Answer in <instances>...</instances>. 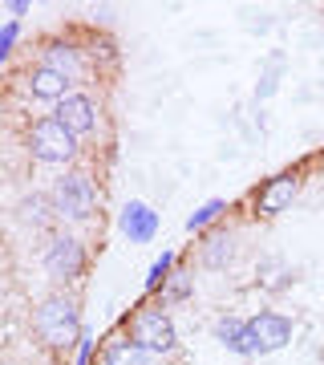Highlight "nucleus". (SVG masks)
Masks as SVG:
<instances>
[{
  "label": "nucleus",
  "instance_id": "nucleus-1",
  "mask_svg": "<svg viewBox=\"0 0 324 365\" xmlns=\"http://www.w3.org/2000/svg\"><path fill=\"white\" fill-rule=\"evenodd\" d=\"M37 333L53 349H69L73 341H81V317L78 304L69 297H49L37 309Z\"/></svg>",
  "mask_w": 324,
  "mask_h": 365
},
{
  "label": "nucleus",
  "instance_id": "nucleus-2",
  "mask_svg": "<svg viewBox=\"0 0 324 365\" xmlns=\"http://www.w3.org/2000/svg\"><path fill=\"white\" fill-rule=\"evenodd\" d=\"M130 341L146 353H174L179 333H174V321H170L162 309L142 304V309L134 313V321H130Z\"/></svg>",
  "mask_w": 324,
  "mask_h": 365
},
{
  "label": "nucleus",
  "instance_id": "nucleus-3",
  "mask_svg": "<svg viewBox=\"0 0 324 365\" xmlns=\"http://www.w3.org/2000/svg\"><path fill=\"white\" fill-rule=\"evenodd\" d=\"M288 341H292V321L284 313L263 309L244 329V357H251V353H276V349H284Z\"/></svg>",
  "mask_w": 324,
  "mask_h": 365
},
{
  "label": "nucleus",
  "instance_id": "nucleus-4",
  "mask_svg": "<svg viewBox=\"0 0 324 365\" xmlns=\"http://www.w3.org/2000/svg\"><path fill=\"white\" fill-rule=\"evenodd\" d=\"M93 203H98L93 179H90V175H81V170L61 175L57 187H53V211L65 215V220H85V215L93 211Z\"/></svg>",
  "mask_w": 324,
  "mask_h": 365
},
{
  "label": "nucleus",
  "instance_id": "nucleus-5",
  "mask_svg": "<svg viewBox=\"0 0 324 365\" xmlns=\"http://www.w3.org/2000/svg\"><path fill=\"white\" fill-rule=\"evenodd\" d=\"M28 146H33V158H41V163H69V158L78 155V138L65 130L57 118H41V122H33Z\"/></svg>",
  "mask_w": 324,
  "mask_h": 365
},
{
  "label": "nucleus",
  "instance_id": "nucleus-6",
  "mask_svg": "<svg viewBox=\"0 0 324 365\" xmlns=\"http://www.w3.org/2000/svg\"><path fill=\"white\" fill-rule=\"evenodd\" d=\"M45 268L57 280H78L85 272V252H81V244L73 235H57L49 248H45Z\"/></svg>",
  "mask_w": 324,
  "mask_h": 365
},
{
  "label": "nucleus",
  "instance_id": "nucleus-7",
  "mask_svg": "<svg viewBox=\"0 0 324 365\" xmlns=\"http://www.w3.org/2000/svg\"><path fill=\"white\" fill-rule=\"evenodd\" d=\"M53 118H57L73 138H81V134H90L93 126H98V106H93V98H85V93H65L61 102H57V110H53Z\"/></svg>",
  "mask_w": 324,
  "mask_h": 365
},
{
  "label": "nucleus",
  "instance_id": "nucleus-8",
  "mask_svg": "<svg viewBox=\"0 0 324 365\" xmlns=\"http://www.w3.org/2000/svg\"><path fill=\"white\" fill-rule=\"evenodd\" d=\"M117 227H122V235L130 244H150L158 235V211H150L142 199H130L122 207V215H117Z\"/></svg>",
  "mask_w": 324,
  "mask_h": 365
},
{
  "label": "nucleus",
  "instance_id": "nucleus-9",
  "mask_svg": "<svg viewBox=\"0 0 324 365\" xmlns=\"http://www.w3.org/2000/svg\"><path fill=\"white\" fill-rule=\"evenodd\" d=\"M296 191H300V182L292 179V175H276V179H268L256 191V207L263 211V215H280V211L292 207Z\"/></svg>",
  "mask_w": 324,
  "mask_h": 365
},
{
  "label": "nucleus",
  "instance_id": "nucleus-10",
  "mask_svg": "<svg viewBox=\"0 0 324 365\" xmlns=\"http://www.w3.org/2000/svg\"><path fill=\"white\" fill-rule=\"evenodd\" d=\"M69 86H73V81L61 78V73L49 69V66H37L33 73H28V90H33V98H45V102H61L65 93H69Z\"/></svg>",
  "mask_w": 324,
  "mask_h": 365
},
{
  "label": "nucleus",
  "instance_id": "nucleus-11",
  "mask_svg": "<svg viewBox=\"0 0 324 365\" xmlns=\"http://www.w3.org/2000/svg\"><path fill=\"white\" fill-rule=\"evenodd\" d=\"M41 66L57 69V73H61V78H69V81L81 78V57H78V49H73V45H53V49L45 53V61H41Z\"/></svg>",
  "mask_w": 324,
  "mask_h": 365
},
{
  "label": "nucleus",
  "instance_id": "nucleus-12",
  "mask_svg": "<svg viewBox=\"0 0 324 365\" xmlns=\"http://www.w3.org/2000/svg\"><path fill=\"white\" fill-rule=\"evenodd\" d=\"M244 329H247V321H239V317H219L215 321V341H219L223 349L244 357Z\"/></svg>",
  "mask_w": 324,
  "mask_h": 365
},
{
  "label": "nucleus",
  "instance_id": "nucleus-13",
  "mask_svg": "<svg viewBox=\"0 0 324 365\" xmlns=\"http://www.w3.org/2000/svg\"><path fill=\"white\" fill-rule=\"evenodd\" d=\"M235 256V240L227 232H215V235H207V244H203V264L207 268H223V264Z\"/></svg>",
  "mask_w": 324,
  "mask_h": 365
},
{
  "label": "nucleus",
  "instance_id": "nucleus-14",
  "mask_svg": "<svg viewBox=\"0 0 324 365\" xmlns=\"http://www.w3.org/2000/svg\"><path fill=\"white\" fill-rule=\"evenodd\" d=\"M105 365H150V353L138 349L134 341H114L110 349H105Z\"/></svg>",
  "mask_w": 324,
  "mask_h": 365
},
{
  "label": "nucleus",
  "instance_id": "nucleus-15",
  "mask_svg": "<svg viewBox=\"0 0 324 365\" xmlns=\"http://www.w3.org/2000/svg\"><path fill=\"white\" fill-rule=\"evenodd\" d=\"M223 211H227V203H223V199H207V203H203V207L194 211V215H187V232H203L207 223L219 220Z\"/></svg>",
  "mask_w": 324,
  "mask_h": 365
},
{
  "label": "nucleus",
  "instance_id": "nucleus-16",
  "mask_svg": "<svg viewBox=\"0 0 324 365\" xmlns=\"http://www.w3.org/2000/svg\"><path fill=\"white\" fill-rule=\"evenodd\" d=\"M170 268H174V252H162V256H158V260L150 264V272H146V292H155V288L167 284Z\"/></svg>",
  "mask_w": 324,
  "mask_h": 365
},
{
  "label": "nucleus",
  "instance_id": "nucleus-17",
  "mask_svg": "<svg viewBox=\"0 0 324 365\" xmlns=\"http://www.w3.org/2000/svg\"><path fill=\"white\" fill-rule=\"evenodd\" d=\"M288 276H292V272H288L280 260H263V264H259V280H263V288H284Z\"/></svg>",
  "mask_w": 324,
  "mask_h": 365
},
{
  "label": "nucleus",
  "instance_id": "nucleus-18",
  "mask_svg": "<svg viewBox=\"0 0 324 365\" xmlns=\"http://www.w3.org/2000/svg\"><path fill=\"white\" fill-rule=\"evenodd\" d=\"M187 292H191V276H187V272H170L167 276V297L170 300H182Z\"/></svg>",
  "mask_w": 324,
  "mask_h": 365
},
{
  "label": "nucleus",
  "instance_id": "nucleus-19",
  "mask_svg": "<svg viewBox=\"0 0 324 365\" xmlns=\"http://www.w3.org/2000/svg\"><path fill=\"white\" fill-rule=\"evenodd\" d=\"M21 211H25V220H33V223H45V199H41V195L25 199V203H21Z\"/></svg>",
  "mask_w": 324,
  "mask_h": 365
},
{
  "label": "nucleus",
  "instance_id": "nucleus-20",
  "mask_svg": "<svg viewBox=\"0 0 324 365\" xmlns=\"http://www.w3.org/2000/svg\"><path fill=\"white\" fill-rule=\"evenodd\" d=\"M16 33H21V29H16V21H13V25H4V29H0V61H9V53H13Z\"/></svg>",
  "mask_w": 324,
  "mask_h": 365
},
{
  "label": "nucleus",
  "instance_id": "nucleus-21",
  "mask_svg": "<svg viewBox=\"0 0 324 365\" xmlns=\"http://www.w3.org/2000/svg\"><path fill=\"white\" fill-rule=\"evenodd\" d=\"M78 365H90V337L81 333V353H78Z\"/></svg>",
  "mask_w": 324,
  "mask_h": 365
}]
</instances>
